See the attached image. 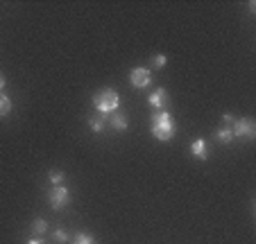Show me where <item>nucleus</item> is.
<instances>
[{
	"mask_svg": "<svg viewBox=\"0 0 256 244\" xmlns=\"http://www.w3.org/2000/svg\"><path fill=\"white\" fill-rule=\"evenodd\" d=\"M150 131L156 140H161V143H170V140L174 138V134H177V125H174L172 115H170L168 111H156V113L152 115Z\"/></svg>",
	"mask_w": 256,
	"mask_h": 244,
	"instance_id": "1",
	"label": "nucleus"
},
{
	"mask_svg": "<svg viewBox=\"0 0 256 244\" xmlns=\"http://www.w3.org/2000/svg\"><path fill=\"white\" fill-rule=\"evenodd\" d=\"M148 104L156 111H166V106H168V93H166V88H156V91H152V95L148 97Z\"/></svg>",
	"mask_w": 256,
	"mask_h": 244,
	"instance_id": "6",
	"label": "nucleus"
},
{
	"mask_svg": "<svg viewBox=\"0 0 256 244\" xmlns=\"http://www.w3.org/2000/svg\"><path fill=\"white\" fill-rule=\"evenodd\" d=\"M70 244H96V240H93L88 233H78L70 240Z\"/></svg>",
	"mask_w": 256,
	"mask_h": 244,
	"instance_id": "13",
	"label": "nucleus"
},
{
	"mask_svg": "<svg viewBox=\"0 0 256 244\" xmlns=\"http://www.w3.org/2000/svg\"><path fill=\"white\" fill-rule=\"evenodd\" d=\"M166 63H168V57H166V54H156V57L152 59V66L154 68H164Z\"/></svg>",
	"mask_w": 256,
	"mask_h": 244,
	"instance_id": "16",
	"label": "nucleus"
},
{
	"mask_svg": "<svg viewBox=\"0 0 256 244\" xmlns=\"http://www.w3.org/2000/svg\"><path fill=\"white\" fill-rule=\"evenodd\" d=\"M222 120L227 122V125H232V122H234V115H232V113H224V115H222Z\"/></svg>",
	"mask_w": 256,
	"mask_h": 244,
	"instance_id": "18",
	"label": "nucleus"
},
{
	"mask_svg": "<svg viewBox=\"0 0 256 244\" xmlns=\"http://www.w3.org/2000/svg\"><path fill=\"white\" fill-rule=\"evenodd\" d=\"M190 154H193L198 161H206V158H208V145H206V140H202V138L193 140V145H190Z\"/></svg>",
	"mask_w": 256,
	"mask_h": 244,
	"instance_id": "8",
	"label": "nucleus"
},
{
	"mask_svg": "<svg viewBox=\"0 0 256 244\" xmlns=\"http://www.w3.org/2000/svg\"><path fill=\"white\" fill-rule=\"evenodd\" d=\"M52 240H54V242H59V244H66L68 242V233L64 229H57L52 233Z\"/></svg>",
	"mask_w": 256,
	"mask_h": 244,
	"instance_id": "15",
	"label": "nucleus"
},
{
	"mask_svg": "<svg viewBox=\"0 0 256 244\" xmlns=\"http://www.w3.org/2000/svg\"><path fill=\"white\" fill-rule=\"evenodd\" d=\"M28 244H46V242H44V240H41V238H32Z\"/></svg>",
	"mask_w": 256,
	"mask_h": 244,
	"instance_id": "19",
	"label": "nucleus"
},
{
	"mask_svg": "<svg viewBox=\"0 0 256 244\" xmlns=\"http://www.w3.org/2000/svg\"><path fill=\"white\" fill-rule=\"evenodd\" d=\"M88 127H91L96 134H102V131H104V127H106V118H91V120H88Z\"/></svg>",
	"mask_w": 256,
	"mask_h": 244,
	"instance_id": "12",
	"label": "nucleus"
},
{
	"mask_svg": "<svg viewBox=\"0 0 256 244\" xmlns=\"http://www.w3.org/2000/svg\"><path fill=\"white\" fill-rule=\"evenodd\" d=\"M93 106H96L100 113L109 115V113H114V111H118V106H120V95H118L114 88H102V91H98L96 95H93Z\"/></svg>",
	"mask_w": 256,
	"mask_h": 244,
	"instance_id": "2",
	"label": "nucleus"
},
{
	"mask_svg": "<svg viewBox=\"0 0 256 244\" xmlns=\"http://www.w3.org/2000/svg\"><path fill=\"white\" fill-rule=\"evenodd\" d=\"M106 125H112V129H116V131H127V127H130V120H127L125 113H120V111H114L112 118H106Z\"/></svg>",
	"mask_w": 256,
	"mask_h": 244,
	"instance_id": "7",
	"label": "nucleus"
},
{
	"mask_svg": "<svg viewBox=\"0 0 256 244\" xmlns=\"http://www.w3.org/2000/svg\"><path fill=\"white\" fill-rule=\"evenodd\" d=\"M216 138L220 140L222 145H229V143L234 140V131L229 129V127H224V129H218V131H216Z\"/></svg>",
	"mask_w": 256,
	"mask_h": 244,
	"instance_id": "10",
	"label": "nucleus"
},
{
	"mask_svg": "<svg viewBox=\"0 0 256 244\" xmlns=\"http://www.w3.org/2000/svg\"><path fill=\"white\" fill-rule=\"evenodd\" d=\"M30 231H32L34 238H41V235L48 231V222H46L44 217H36V220L32 222V226H30Z\"/></svg>",
	"mask_w": 256,
	"mask_h": 244,
	"instance_id": "9",
	"label": "nucleus"
},
{
	"mask_svg": "<svg viewBox=\"0 0 256 244\" xmlns=\"http://www.w3.org/2000/svg\"><path fill=\"white\" fill-rule=\"evenodd\" d=\"M130 81L134 88H148L152 84V70H148V68H134L130 72Z\"/></svg>",
	"mask_w": 256,
	"mask_h": 244,
	"instance_id": "5",
	"label": "nucleus"
},
{
	"mask_svg": "<svg viewBox=\"0 0 256 244\" xmlns=\"http://www.w3.org/2000/svg\"><path fill=\"white\" fill-rule=\"evenodd\" d=\"M50 181H52V186H62V181H64L62 170H50Z\"/></svg>",
	"mask_w": 256,
	"mask_h": 244,
	"instance_id": "14",
	"label": "nucleus"
},
{
	"mask_svg": "<svg viewBox=\"0 0 256 244\" xmlns=\"http://www.w3.org/2000/svg\"><path fill=\"white\" fill-rule=\"evenodd\" d=\"M234 138H245V140H254L256 138V125L252 118H240L238 122H234Z\"/></svg>",
	"mask_w": 256,
	"mask_h": 244,
	"instance_id": "4",
	"label": "nucleus"
},
{
	"mask_svg": "<svg viewBox=\"0 0 256 244\" xmlns=\"http://www.w3.org/2000/svg\"><path fill=\"white\" fill-rule=\"evenodd\" d=\"M5 86H7V77L0 72V93H2V88H5Z\"/></svg>",
	"mask_w": 256,
	"mask_h": 244,
	"instance_id": "17",
	"label": "nucleus"
},
{
	"mask_svg": "<svg viewBox=\"0 0 256 244\" xmlns=\"http://www.w3.org/2000/svg\"><path fill=\"white\" fill-rule=\"evenodd\" d=\"M10 111H12V100L5 95V93H0V118L10 115Z\"/></svg>",
	"mask_w": 256,
	"mask_h": 244,
	"instance_id": "11",
	"label": "nucleus"
},
{
	"mask_svg": "<svg viewBox=\"0 0 256 244\" xmlns=\"http://www.w3.org/2000/svg\"><path fill=\"white\" fill-rule=\"evenodd\" d=\"M70 190H68L66 186H52V190L48 192V201L50 206L54 208V211H62V208H66L68 204H70Z\"/></svg>",
	"mask_w": 256,
	"mask_h": 244,
	"instance_id": "3",
	"label": "nucleus"
}]
</instances>
